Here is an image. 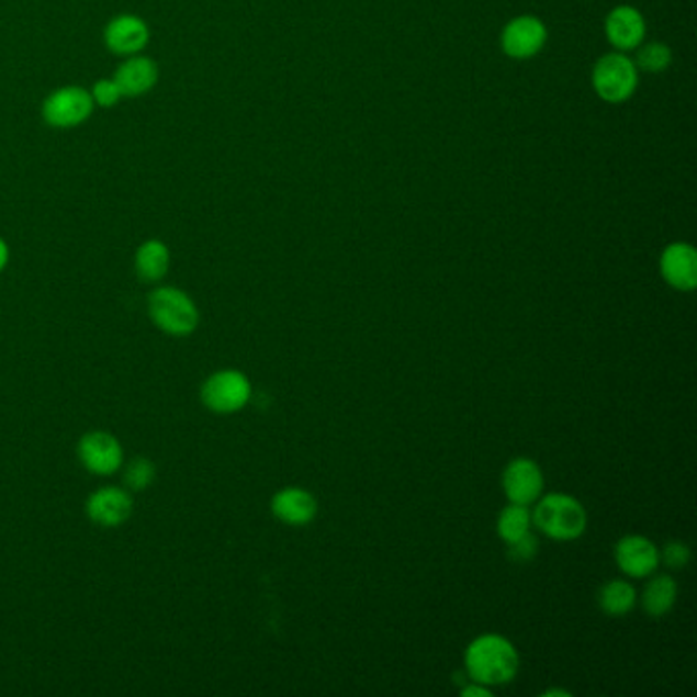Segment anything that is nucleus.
Listing matches in <instances>:
<instances>
[{"mask_svg": "<svg viewBox=\"0 0 697 697\" xmlns=\"http://www.w3.org/2000/svg\"><path fill=\"white\" fill-rule=\"evenodd\" d=\"M464 668L466 675L481 685H505L518 673V651L507 638L483 634L469 644L464 653Z\"/></svg>", "mask_w": 697, "mask_h": 697, "instance_id": "f257e3e1", "label": "nucleus"}, {"mask_svg": "<svg viewBox=\"0 0 697 697\" xmlns=\"http://www.w3.org/2000/svg\"><path fill=\"white\" fill-rule=\"evenodd\" d=\"M638 85L640 72L628 52H608L592 68V89L604 103H628L637 94Z\"/></svg>", "mask_w": 697, "mask_h": 697, "instance_id": "f03ea898", "label": "nucleus"}, {"mask_svg": "<svg viewBox=\"0 0 697 697\" xmlns=\"http://www.w3.org/2000/svg\"><path fill=\"white\" fill-rule=\"evenodd\" d=\"M532 521L542 535L552 540H577L578 536L587 528V514L585 507L578 504L575 497L564 493H552L536 505Z\"/></svg>", "mask_w": 697, "mask_h": 697, "instance_id": "7ed1b4c3", "label": "nucleus"}, {"mask_svg": "<svg viewBox=\"0 0 697 697\" xmlns=\"http://www.w3.org/2000/svg\"><path fill=\"white\" fill-rule=\"evenodd\" d=\"M151 322L170 336H189L199 326V310L193 299L177 286H160L148 299Z\"/></svg>", "mask_w": 697, "mask_h": 697, "instance_id": "20e7f679", "label": "nucleus"}, {"mask_svg": "<svg viewBox=\"0 0 697 697\" xmlns=\"http://www.w3.org/2000/svg\"><path fill=\"white\" fill-rule=\"evenodd\" d=\"M549 44V27L536 15L509 19L499 33V45L509 60H532Z\"/></svg>", "mask_w": 697, "mask_h": 697, "instance_id": "39448f33", "label": "nucleus"}, {"mask_svg": "<svg viewBox=\"0 0 697 697\" xmlns=\"http://www.w3.org/2000/svg\"><path fill=\"white\" fill-rule=\"evenodd\" d=\"M252 397V385L244 372L227 371L211 374L201 386V401L215 414H236Z\"/></svg>", "mask_w": 697, "mask_h": 697, "instance_id": "423d86ee", "label": "nucleus"}, {"mask_svg": "<svg viewBox=\"0 0 697 697\" xmlns=\"http://www.w3.org/2000/svg\"><path fill=\"white\" fill-rule=\"evenodd\" d=\"M94 101L90 90L85 87H61L54 90L42 106V115L47 125L58 127V130H68V127H78L85 121L90 120L92 111H94Z\"/></svg>", "mask_w": 697, "mask_h": 697, "instance_id": "0eeeda50", "label": "nucleus"}, {"mask_svg": "<svg viewBox=\"0 0 697 697\" xmlns=\"http://www.w3.org/2000/svg\"><path fill=\"white\" fill-rule=\"evenodd\" d=\"M647 19L632 4H616L604 19V33L616 52H634L647 40Z\"/></svg>", "mask_w": 697, "mask_h": 697, "instance_id": "6e6552de", "label": "nucleus"}, {"mask_svg": "<svg viewBox=\"0 0 697 697\" xmlns=\"http://www.w3.org/2000/svg\"><path fill=\"white\" fill-rule=\"evenodd\" d=\"M78 459L94 475H113L123 464V448L109 431H89L78 442Z\"/></svg>", "mask_w": 697, "mask_h": 697, "instance_id": "1a4fd4ad", "label": "nucleus"}, {"mask_svg": "<svg viewBox=\"0 0 697 697\" xmlns=\"http://www.w3.org/2000/svg\"><path fill=\"white\" fill-rule=\"evenodd\" d=\"M149 25L137 15L113 16L104 27V45L115 56H137L149 44Z\"/></svg>", "mask_w": 697, "mask_h": 697, "instance_id": "9d476101", "label": "nucleus"}, {"mask_svg": "<svg viewBox=\"0 0 697 697\" xmlns=\"http://www.w3.org/2000/svg\"><path fill=\"white\" fill-rule=\"evenodd\" d=\"M661 277L677 291H694L697 284V252L687 241H673L661 254Z\"/></svg>", "mask_w": 697, "mask_h": 697, "instance_id": "9b49d317", "label": "nucleus"}, {"mask_svg": "<svg viewBox=\"0 0 697 697\" xmlns=\"http://www.w3.org/2000/svg\"><path fill=\"white\" fill-rule=\"evenodd\" d=\"M502 483L511 504L530 505L540 497L544 476L535 460L516 459L507 464Z\"/></svg>", "mask_w": 697, "mask_h": 697, "instance_id": "f8f14e48", "label": "nucleus"}, {"mask_svg": "<svg viewBox=\"0 0 697 697\" xmlns=\"http://www.w3.org/2000/svg\"><path fill=\"white\" fill-rule=\"evenodd\" d=\"M616 563L630 577H649L661 563L659 550L644 536H623L616 544Z\"/></svg>", "mask_w": 697, "mask_h": 697, "instance_id": "ddd939ff", "label": "nucleus"}, {"mask_svg": "<svg viewBox=\"0 0 697 697\" xmlns=\"http://www.w3.org/2000/svg\"><path fill=\"white\" fill-rule=\"evenodd\" d=\"M132 511H134V502L130 493L120 487H103V490L94 491L87 504L89 518L104 528L121 526L123 521L130 519Z\"/></svg>", "mask_w": 697, "mask_h": 697, "instance_id": "4468645a", "label": "nucleus"}, {"mask_svg": "<svg viewBox=\"0 0 697 697\" xmlns=\"http://www.w3.org/2000/svg\"><path fill=\"white\" fill-rule=\"evenodd\" d=\"M160 70L158 64L148 58V56H130L127 60L121 64L117 72L113 76V80L117 82L121 94L127 99L142 97L158 85Z\"/></svg>", "mask_w": 697, "mask_h": 697, "instance_id": "2eb2a0df", "label": "nucleus"}, {"mask_svg": "<svg viewBox=\"0 0 697 697\" xmlns=\"http://www.w3.org/2000/svg\"><path fill=\"white\" fill-rule=\"evenodd\" d=\"M270 509L282 524L305 526L317 516V502L310 491L286 487L272 497Z\"/></svg>", "mask_w": 697, "mask_h": 697, "instance_id": "dca6fc26", "label": "nucleus"}, {"mask_svg": "<svg viewBox=\"0 0 697 697\" xmlns=\"http://www.w3.org/2000/svg\"><path fill=\"white\" fill-rule=\"evenodd\" d=\"M170 268V250L160 239L144 241L135 252V270L142 281H162Z\"/></svg>", "mask_w": 697, "mask_h": 697, "instance_id": "f3484780", "label": "nucleus"}, {"mask_svg": "<svg viewBox=\"0 0 697 697\" xmlns=\"http://www.w3.org/2000/svg\"><path fill=\"white\" fill-rule=\"evenodd\" d=\"M675 599H677V583H675V578L668 577V575H661V577L653 578L644 587L642 608L653 618H663L675 606Z\"/></svg>", "mask_w": 697, "mask_h": 697, "instance_id": "a211bd4d", "label": "nucleus"}, {"mask_svg": "<svg viewBox=\"0 0 697 697\" xmlns=\"http://www.w3.org/2000/svg\"><path fill=\"white\" fill-rule=\"evenodd\" d=\"M634 604H637L634 587L620 578L609 581L599 592V606L611 618H622L634 608Z\"/></svg>", "mask_w": 697, "mask_h": 697, "instance_id": "6ab92c4d", "label": "nucleus"}, {"mask_svg": "<svg viewBox=\"0 0 697 697\" xmlns=\"http://www.w3.org/2000/svg\"><path fill=\"white\" fill-rule=\"evenodd\" d=\"M530 528H532V514L528 505L509 504L497 518V535L507 544L528 535Z\"/></svg>", "mask_w": 697, "mask_h": 697, "instance_id": "aec40b11", "label": "nucleus"}, {"mask_svg": "<svg viewBox=\"0 0 697 697\" xmlns=\"http://www.w3.org/2000/svg\"><path fill=\"white\" fill-rule=\"evenodd\" d=\"M634 64L638 72H649V75H663L667 72L673 64V49L663 42H642L638 45Z\"/></svg>", "mask_w": 697, "mask_h": 697, "instance_id": "412c9836", "label": "nucleus"}, {"mask_svg": "<svg viewBox=\"0 0 697 697\" xmlns=\"http://www.w3.org/2000/svg\"><path fill=\"white\" fill-rule=\"evenodd\" d=\"M156 481V464L148 459H135L125 471V483L134 491L148 490Z\"/></svg>", "mask_w": 697, "mask_h": 697, "instance_id": "4be33fe9", "label": "nucleus"}, {"mask_svg": "<svg viewBox=\"0 0 697 697\" xmlns=\"http://www.w3.org/2000/svg\"><path fill=\"white\" fill-rule=\"evenodd\" d=\"M90 94H92L94 104H99V106H103V109H111V106L120 104L121 99H123L120 87H117V82H115L113 78H101V80H97L94 87L90 90Z\"/></svg>", "mask_w": 697, "mask_h": 697, "instance_id": "5701e85b", "label": "nucleus"}, {"mask_svg": "<svg viewBox=\"0 0 697 697\" xmlns=\"http://www.w3.org/2000/svg\"><path fill=\"white\" fill-rule=\"evenodd\" d=\"M536 552H538V540H536V536L532 532H528L516 542L507 544V557L514 563H526V561L535 559Z\"/></svg>", "mask_w": 697, "mask_h": 697, "instance_id": "b1692460", "label": "nucleus"}, {"mask_svg": "<svg viewBox=\"0 0 697 697\" xmlns=\"http://www.w3.org/2000/svg\"><path fill=\"white\" fill-rule=\"evenodd\" d=\"M659 559L667 564L668 569H683L692 559V550L687 544L675 540V542H668L663 549V554H659Z\"/></svg>", "mask_w": 697, "mask_h": 697, "instance_id": "393cba45", "label": "nucleus"}, {"mask_svg": "<svg viewBox=\"0 0 697 697\" xmlns=\"http://www.w3.org/2000/svg\"><path fill=\"white\" fill-rule=\"evenodd\" d=\"M464 697H491L490 687L487 685H481V683H469L466 687H462V692H460Z\"/></svg>", "mask_w": 697, "mask_h": 697, "instance_id": "a878e982", "label": "nucleus"}, {"mask_svg": "<svg viewBox=\"0 0 697 697\" xmlns=\"http://www.w3.org/2000/svg\"><path fill=\"white\" fill-rule=\"evenodd\" d=\"M9 256H11V254H9V246H7L4 239L0 238V272L9 265Z\"/></svg>", "mask_w": 697, "mask_h": 697, "instance_id": "bb28decb", "label": "nucleus"}, {"mask_svg": "<svg viewBox=\"0 0 697 697\" xmlns=\"http://www.w3.org/2000/svg\"><path fill=\"white\" fill-rule=\"evenodd\" d=\"M542 696H561L569 697V692H564V689H550V692H544Z\"/></svg>", "mask_w": 697, "mask_h": 697, "instance_id": "cd10ccee", "label": "nucleus"}]
</instances>
